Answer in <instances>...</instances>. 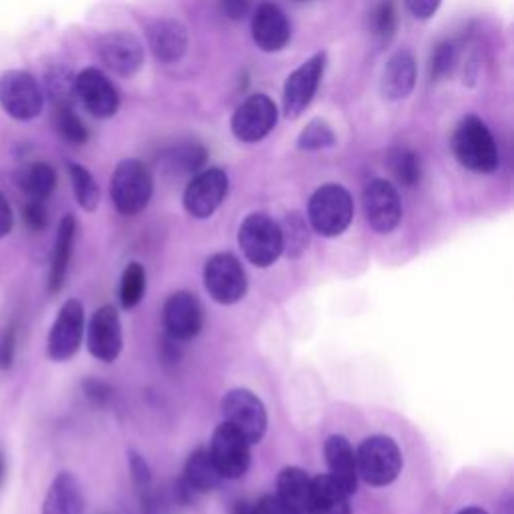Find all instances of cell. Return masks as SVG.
Returning <instances> with one entry per match:
<instances>
[{
  "mask_svg": "<svg viewBox=\"0 0 514 514\" xmlns=\"http://www.w3.org/2000/svg\"><path fill=\"white\" fill-rule=\"evenodd\" d=\"M458 163L474 173H492L498 167V149L488 127L474 115L460 121L452 137Z\"/></svg>",
  "mask_w": 514,
  "mask_h": 514,
  "instance_id": "1",
  "label": "cell"
},
{
  "mask_svg": "<svg viewBox=\"0 0 514 514\" xmlns=\"http://www.w3.org/2000/svg\"><path fill=\"white\" fill-rule=\"evenodd\" d=\"M237 241L247 262L257 268L274 266L282 255L280 223L266 213L247 215L239 227Z\"/></svg>",
  "mask_w": 514,
  "mask_h": 514,
  "instance_id": "2",
  "label": "cell"
},
{
  "mask_svg": "<svg viewBox=\"0 0 514 514\" xmlns=\"http://www.w3.org/2000/svg\"><path fill=\"white\" fill-rule=\"evenodd\" d=\"M308 217L316 233L324 237L342 235L354 217V201L346 187L328 183L322 185L310 199Z\"/></svg>",
  "mask_w": 514,
  "mask_h": 514,
  "instance_id": "3",
  "label": "cell"
},
{
  "mask_svg": "<svg viewBox=\"0 0 514 514\" xmlns=\"http://www.w3.org/2000/svg\"><path fill=\"white\" fill-rule=\"evenodd\" d=\"M358 478L370 486L392 484L402 470V452L390 436H370L356 452Z\"/></svg>",
  "mask_w": 514,
  "mask_h": 514,
  "instance_id": "4",
  "label": "cell"
},
{
  "mask_svg": "<svg viewBox=\"0 0 514 514\" xmlns=\"http://www.w3.org/2000/svg\"><path fill=\"white\" fill-rule=\"evenodd\" d=\"M223 422L245 436L249 444L262 442L268 430V410L262 398L247 388H233L221 400Z\"/></svg>",
  "mask_w": 514,
  "mask_h": 514,
  "instance_id": "5",
  "label": "cell"
},
{
  "mask_svg": "<svg viewBox=\"0 0 514 514\" xmlns=\"http://www.w3.org/2000/svg\"><path fill=\"white\" fill-rule=\"evenodd\" d=\"M153 195V177L137 159H125L117 165L111 179V199L119 213H141Z\"/></svg>",
  "mask_w": 514,
  "mask_h": 514,
  "instance_id": "6",
  "label": "cell"
},
{
  "mask_svg": "<svg viewBox=\"0 0 514 514\" xmlns=\"http://www.w3.org/2000/svg\"><path fill=\"white\" fill-rule=\"evenodd\" d=\"M203 282L207 294L223 306L237 304L247 294V276L231 253H215L205 262Z\"/></svg>",
  "mask_w": 514,
  "mask_h": 514,
  "instance_id": "7",
  "label": "cell"
},
{
  "mask_svg": "<svg viewBox=\"0 0 514 514\" xmlns=\"http://www.w3.org/2000/svg\"><path fill=\"white\" fill-rule=\"evenodd\" d=\"M0 107L17 121L39 117L43 93L37 79L25 71H7L0 77Z\"/></svg>",
  "mask_w": 514,
  "mask_h": 514,
  "instance_id": "8",
  "label": "cell"
},
{
  "mask_svg": "<svg viewBox=\"0 0 514 514\" xmlns=\"http://www.w3.org/2000/svg\"><path fill=\"white\" fill-rule=\"evenodd\" d=\"M249 442L241 432H237L227 422H221L211 436L209 454L219 470V474L227 480H237L249 470L251 450Z\"/></svg>",
  "mask_w": 514,
  "mask_h": 514,
  "instance_id": "9",
  "label": "cell"
},
{
  "mask_svg": "<svg viewBox=\"0 0 514 514\" xmlns=\"http://www.w3.org/2000/svg\"><path fill=\"white\" fill-rule=\"evenodd\" d=\"M276 123V103L268 95H253L233 113L231 131L241 143H257L274 131Z\"/></svg>",
  "mask_w": 514,
  "mask_h": 514,
  "instance_id": "10",
  "label": "cell"
},
{
  "mask_svg": "<svg viewBox=\"0 0 514 514\" xmlns=\"http://www.w3.org/2000/svg\"><path fill=\"white\" fill-rule=\"evenodd\" d=\"M85 336V308L79 300H69L57 314V320L51 328L47 352L53 362L71 360L83 342Z\"/></svg>",
  "mask_w": 514,
  "mask_h": 514,
  "instance_id": "11",
  "label": "cell"
},
{
  "mask_svg": "<svg viewBox=\"0 0 514 514\" xmlns=\"http://www.w3.org/2000/svg\"><path fill=\"white\" fill-rule=\"evenodd\" d=\"M227 191H229L227 173L217 167L205 169L189 181L183 193V205L191 217L207 219L223 203V199L227 197Z\"/></svg>",
  "mask_w": 514,
  "mask_h": 514,
  "instance_id": "12",
  "label": "cell"
},
{
  "mask_svg": "<svg viewBox=\"0 0 514 514\" xmlns=\"http://www.w3.org/2000/svg\"><path fill=\"white\" fill-rule=\"evenodd\" d=\"M364 215L378 233H390L400 225L402 203L396 187L386 179H374L362 193Z\"/></svg>",
  "mask_w": 514,
  "mask_h": 514,
  "instance_id": "13",
  "label": "cell"
},
{
  "mask_svg": "<svg viewBox=\"0 0 514 514\" xmlns=\"http://www.w3.org/2000/svg\"><path fill=\"white\" fill-rule=\"evenodd\" d=\"M326 67V55L318 53L300 65L286 81L284 87V113L298 119L312 103Z\"/></svg>",
  "mask_w": 514,
  "mask_h": 514,
  "instance_id": "14",
  "label": "cell"
},
{
  "mask_svg": "<svg viewBox=\"0 0 514 514\" xmlns=\"http://www.w3.org/2000/svg\"><path fill=\"white\" fill-rule=\"evenodd\" d=\"M87 348L101 362H115L123 350V326L113 306H101L87 328Z\"/></svg>",
  "mask_w": 514,
  "mask_h": 514,
  "instance_id": "15",
  "label": "cell"
},
{
  "mask_svg": "<svg viewBox=\"0 0 514 514\" xmlns=\"http://www.w3.org/2000/svg\"><path fill=\"white\" fill-rule=\"evenodd\" d=\"M163 324L167 336L177 342H187L201 332L203 310L191 292H177L163 306Z\"/></svg>",
  "mask_w": 514,
  "mask_h": 514,
  "instance_id": "16",
  "label": "cell"
},
{
  "mask_svg": "<svg viewBox=\"0 0 514 514\" xmlns=\"http://www.w3.org/2000/svg\"><path fill=\"white\" fill-rule=\"evenodd\" d=\"M101 61L119 77H133L141 71L145 51L141 41L131 33H109L99 41Z\"/></svg>",
  "mask_w": 514,
  "mask_h": 514,
  "instance_id": "17",
  "label": "cell"
},
{
  "mask_svg": "<svg viewBox=\"0 0 514 514\" xmlns=\"http://www.w3.org/2000/svg\"><path fill=\"white\" fill-rule=\"evenodd\" d=\"M75 95L87 111L99 119H109L119 109V93L113 83L97 69H85L75 77Z\"/></svg>",
  "mask_w": 514,
  "mask_h": 514,
  "instance_id": "18",
  "label": "cell"
},
{
  "mask_svg": "<svg viewBox=\"0 0 514 514\" xmlns=\"http://www.w3.org/2000/svg\"><path fill=\"white\" fill-rule=\"evenodd\" d=\"M251 33L255 45L264 53L282 51L292 37V29L284 11L274 3H262L257 7L251 21Z\"/></svg>",
  "mask_w": 514,
  "mask_h": 514,
  "instance_id": "19",
  "label": "cell"
},
{
  "mask_svg": "<svg viewBox=\"0 0 514 514\" xmlns=\"http://www.w3.org/2000/svg\"><path fill=\"white\" fill-rule=\"evenodd\" d=\"M326 464L330 470V478L346 492L354 494L358 490V466H356V452L346 436L334 434L324 444Z\"/></svg>",
  "mask_w": 514,
  "mask_h": 514,
  "instance_id": "20",
  "label": "cell"
},
{
  "mask_svg": "<svg viewBox=\"0 0 514 514\" xmlns=\"http://www.w3.org/2000/svg\"><path fill=\"white\" fill-rule=\"evenodd\" d=\"M189 37L187 29L173 19H159L149 29V47L157 61L161 63H177L187 53Z\"/></svg>",
  "mask_w": 514,
  "mask_h": 514,
  "instance_id": "21",
  "label": "cell"
},
{
  "mask_svg": "<svg viewBox=\"0 0 514 514\" xmlns=\"http://www.w3.org/2000/svg\"><path fill=\"white\" fill-rule=\"evenodd\" d=\"M278 500L286 514H312V478L298 466H286L278 476Z\"/></svg>",
  "mask_w": 514,
  "mask_h": 514,
  "instance_id": "22",
  "label": "cell"
},
{
  "mask_svg": "<svg viewBox=\"0 0 514 514\" xmlns=\"http://www.w3.org/2000/svg\"><path fill=\"white\" fill-rule=\"evenodd\" d=\"M85 512V494L71 472H61L51 482L45 502L43 514H83Z\"/></svg>",
  "mask_w": 514,
  "mask_h": 514,
  "instance_id": "23",
  "label": "cell"
},
{
  "mask_svg": "<svg viewBox=\"0 0 514 514\" xmlns=\"http://www.w3.org/2000/svg\"><path fill=\"white\" fill-rule=\"evenodd\" d=\"M416 85V61L408 51L396 53L382 73V95L390 101L406 99Z\"/></svg>",
  "mask_w": 514,
  "mask_h": 514,
  "instance_id": "24",
  "label": "cell"
},
{
  "mask_svg": "<svg viewBox=\"0 0 514 514\" xmlns=\"http://www.w3.org/2000/svg\"><path fill=\"white\" fill-rule=\"evenodd\" d=\"M77 235V219L73 215H65L59 223L55 249H53V260H51V274H49V290L51 294H59L65 286L73 245Z\"/></svg>",
  "mask_w": 514,
  "mask_h": 514,
  "instance_id": "25",
  "label": "cell"
},
{
  "mask_svg": "<svg viewBox=\"0 0 514 514\" xmlns=\"http://www.w3.org/2000/svg\"><path fill=\"white\" fill-rule=\"evenodd\" d=\"M312 514H352L350 494H346L330 474L312 478Z\"/></svg>",
  "mask_w": 514,
  "mask_h": 514,
  "instance_id": "26",
  "label": "cell"
},
{
  "mask_svg": "<svg viewBox=\"0 0 514 514\" xmlns=\"http://www.w3.org/2000/svg\"><path fill=\"white\" fill-rule=\"evenodd\" d=\"M183 480L197 492H211L215 490L223 476L219 474L211 454L207 448H197L195 452L189 454L187 462H185V472H183Z\"/></svg>",
  "mask_w": 514,
  "mask_h": 514,
  "instance_id": "27",
  "label": "cell"
},
{
  "mask_svg": "<svg viewBox=\"0 0 514 514\" xmlns=\"http://www.w3.org/2000/svg\"><path fill=\"white\" fill-rule=\"evenodd\" d=\"M21 189L35 201H45L57 187V173L49 163H35L19 177Z\"/></svg>",
  "mask_w": 514,
  "mask_h": 514,
  "instance_id": "28",
  "label": "cell"
},
{
  "mask_svg": "<svg viewBox=\"0 0 514 514\" xmlns=\"http://www.w3.org/2000/svg\"><path fill=\"white\" fill-rule=\"evenodd\" d=\"M280 229H282V253L296 260V257H300L310 245V229L306 225V219L300 213H288Z\"/></svg>",
  "mask_w": 514,
  "mask_h": 514,
  "instance_id": "29",
  "label": "cell"
},
{
  "mask_svg": "<svg viewBox=\"0 0 514 514\" xmlns=\"http://www.w3.org/2000/svg\"><path fill=\"white\" fill-rule=\"evenodd\" d=\"M207 159V151L197 145V143H187L181 147H175L171 151L165 153L163 157V165L169 171H177V173H195L205 165Z\"/></svg>",
  "mask_w": 514,
  "mask_h": 514,
  "instance_id": "30",
  "label": "cell"
},
{
  "mask_svg": "<svg viewBox=\"0 0 514 514\" xmlns=\"http://www.w3.org/2000/svg\"><path fill=\"white\" fill-rule=\"evenodd\" d=\"M69 175H71V181H73L77 203L85 211H95L99 207V201H101V191H99V185H97L95 177L83 165H77V163L69 165Z\"/></svg>",
  "mask_w": 514,
  "mask_h": 514,
  "instance_id": "31",
  "label": "cell"
},
{
  "mask_svg": "<svg viewBox=\"0 0 514 514\" xmlns=\"http://www.w3.org/2000/svg\"><path fill=\"white\" fill-rule=\"evenodd\" d=\"M390 169L394 173V177L406 185V187H414L420 183L422 179V163L420 157L410 151V149H394L388 157Z\"/></svg>",
  "mask_w": 514,
  "mask_h": 514,
  "instance_id": "32",
  "label": "cell"
},
{
  "mask_svg": "<svg viewBox=\"0 0 514 514\" xmlns=\"http://www.w3.org/2000/svg\"><path fill=\"white\" fill-rule=\"evenodd\" d=\"M145 290H147V276H145L143 266L137 264V262L129 264L123 272V278H121V290H119L121 306L125 310L135 308L143 300Z\"/></svg>",
  "mask_w": 514,
  "mask_h": 514,
  "instance_id": "33",
  "label": "cell"
},
{
  "mask_svg": "<svg viewBox=\"0 0 514 514\" xmlns=\"http://www.w3.org/2000/svg\"><path fill=\"white\" fill-rule=\"evenodd\" d=\"M55 125L61 137L73 145H85L89 139V131L83 125V121L75 115L71 105H57L55 113Z\"/></svg>",
  "mask_w": 514,
  "mask_h": 514,
  "instance_id": "34",
  "label": "cell"
},
{
  "mask_svg": "<svg viewBox=\"0 0 514 514\" xmlns=\"http://www.w3.org/2000/svg\"><path fill=\"white\" fill-rule=\"evenodd\" d=\"M45 85L57 105H71V97L75 95V75L67 67L55 65L47 73Z\"/></svg>",
  "mask_w": 514,
  "mask_h": 514,
  "instance_id": "35",
  "label": "cell"
},
{
  "mask_svg": "<svg viewBox=\"0 0 514 514\" xmlns=\"http://www.w3.org/2000/svg\"><path fill=\"white\" fill-rule=\"evenodd\" d=\"M334 143H336V135L332 127L322 119H314L312 123H308L298 137V147L304 151H320V149L332 147Z\"/></svg>",
  "mask_w": 514,
  "mask_h": 514,
  "instance_id": "36",
  "label": "cell"
},
{
  "mask_svg": "<svg viewBox=\"0 0 514 514\" xmlns=\"http://www.w3.org/2000/svg\"><path fill=\"white\" fill-rule=\"evenodd\" d=\"M396 33V9L392 0H382L372 13V37L380 45H388Z\"/></svg>",
  "mask_w": 514,
  "mask_h": 514,
  "instance_id": "37",
  "label": "cell"
},
{
  "mask_svg": "<svg viewBox=\"0 0 514 514\" xmlns=\"http://www.w3.org/2000/svg\"><path fill=\"white\" fill-rule=\"evenodd\" d=\"M458 61V53H456V47L446 41V43H440L434 53H432V59H430V79L432 81H440L444 77H448L452 71H454V65Z\"/></svg>",
  "mask_w": 514,
  "mask_h": 514,
  "instance_id": "38",
  "label": "cell"
},
{
  "mask_svg": "<svg viewBox=\"0 0 514 514\" xmlns=\"http://www.w3.org/2000/svg\"><path fill=\"white\" fill-rule=\"evenodd\" d=\"M129 470H131V478L135 482V486H139L141 490H149L151 486V480H153V474H151V466L147 464V460L135 452V450H129Z\"/></svg>",
  "mask_w": 514,
  "mask_h": 514,
  "instance_id": "39",
  "label": "cell"
},
{
  "mask_svg": "<svg viewBox=\"0 0 514 514\" xmlns=\"http://www.w3.org/2000/svg\"><path fill=\"white\" fill-rule=\"evenodd\" d=\"M23 215H25V221H27L29 229H33V231H43V229L47 227L49 217H47V209H45L43 201L31 199V201L25 205Z\"/></svg>",
  "mask_w": 514,
  "mask_h": 514,
  "instance_id": "40",
  "label": "cell"
},
{
  "mask_svg": "<svg viewBox=\"0 0 514 514\" xmlns=\"http://www.w3.org/2000/svg\"><path fill=\"white\" fill-rule=\"evenodd\" d=\"M83 390H85V396L95 404V406H105L111 396H113V388L101 380H87L83 384Z\"/></svg>",
  "mask_w": 514,
  "mask_h": 514,
  "instance_id": "41",
  "label": "cell"
},
{
  "mask_svg": "<svg viewBox=\"0 0 514 514\" xmlns=\"http://www.w3.org/2000/svg\"><path fill=\"white\" fill-rule=\"evenodd\" d=\"M219 9L229 21H241L251 11V0H219Z\"/></svg>",
  "mask_w": 514,
  "mask_h": 514,
  "instance_id": "42",
  "label": "cell"
},
{
  "mask_svg": "<svg viewBox=\"0 0 514 514\" xmlns=\"http://www.w3.org/2000/svg\"><path fill=\"white\" fill-rule=\"evenodd\" d=\"M440 3H442V0H406V7L416 19L426 21V19L434 17Z\"/></svg>",
  "mask_w": 514,
  "mask_h": 514,
  "instance_id": "43",
  "label": "cell"
},
{
  "mask_svg": "<svg viewBox=\"0 0 514 514\" xmlns=\"http://www.w3.org/2000/svg\"><path fill=\"white\" fill-rule=\"evenodd\" d=\"M253 514H286L276 494H264L253 502Z\"/></svg>",
  "mask_w": 514,
  "mask_h": 514,
  "instance_id": "44",
  "label": "cell"
},
{
  "mask_svg": "<svg viewBox=\"0 0 514 514\" xmlns=\"http://www.w3.org/2000/svg\"><path fill=\"white\" fill-rule=\"evenodd\" d=\"M13 225H15V217H13L11 203L5 197V193L0 191V239L7 237L13 231Z\"/></svg>",
  "mask_w": 514,
  "mask_h": 514,
  "instance_id": "45",
  "label": "cell"
},
{
  "mask_svg": "<svg viewBox=\"0 0 514 514\" xmlns=\"http://www.w3.org/2000/svg\"><path fill=\"white\" fill-rule=\"evenodd\" d=\"M13 356H15V330H11L5 336L3 350H0V364H3V368H9L13 364Z\"/></svg>",
  "mask_w": 514,
  "mask_h": 514,
  "instance_id": "46",
  "label": "cell"
},
{
  "mask_svg": "<svg viewBox=\"0 0 514 514\" xmlns=\"http://www.w3.org/2000/svg\"><path fill=\"white\" fill-rule=\"evenodd\" d=\"M233 514H253V502L237 500L233 506Z\"/></svg>",
  "mask_w": 514,
  "mask_h": 514,
  "instance_id": "47",
  "label": "cell"
},
{
  "mask_svg": "<svg viewBox=\"0 0 514 514\" xmlns=\"http://www.w3.org/2000/svg\"><path fill=\"white\" fill-rule=\"evenodd\" d=\"M458 514H488V512L478 508V506H468V508H462Z\"/></svg>",
  "mask_w": 514,
  "mask_h": 514,
  "instance_id": "48",
  "label": "cell"
},
{
  "mask_svg": "<svg viewBox=\"0 0 514 514\" xmlns=\"http://www.w3.org/2000/svg\"><path fill=\"white\" fill-rule=\"evenodd\" d=\"M0 476H3V456H0Z\"/></svg>",
  "mask_w": 514,
  "mask_h": 514,
  "instance_id": "49",
  "label": "cell"
},
{
  "mask_svg": "<svg viewBox=\"0 0 514 514\" xmlns=\"http://www.w3.org/2000/svg\"><path fill=\"white\" fill-rule=\"evenodd\" d=\"M296 3H306V0H296Z\"/></svg>",
  "mask_w": 514,
  "mask_h": 514,
  "instance_id": "50",
  "label": "cell"
}]
</instances>
